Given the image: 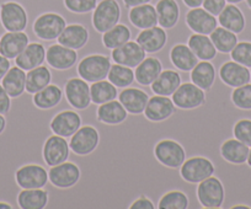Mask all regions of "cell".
<instances>
[{
	"instance_id": "6da1fadb",
	"label": "cell",
	"mask_w": 251,
	"mask_h": 209,
	"mask_svg": "<svg viewBox=\"0 0 251 209\" xmlns=\"http://www.w3.org/2000/svg\"><path fill=\"white\" fill-rule=\"evenodd\" d=\"M111 66V57L105 54H89L76 64V71L78 76L88 81L89 84H93L95 81L107 79Z\"/></svg>"
},
{
	"instance_id": "7a4b0ae2",
	"label": "cell",
	"mask_w": 251,
	"mask_h": 209,
	"mask_svg": "<svg viewBox=\"0 0 251 209\" xmlns=\"http://www.w3.org/2000/svg\"><path fill=\"white\" fill-rule=\"evenodd\" d=\"M216 174V166L208 158L195 155L187 158L180 166V175L188 184L199 185L203 180Z\"/></svg>"
},
{
	"instance_id": "3957f363",
	"label": "cell",
	"mask_w": 251,
	"mask_h": 209,
	"mask_svg": "<svg viewBox=\"0 0 251 209\" xmlns=\"http://www.w3.org/2000/svg\"><path fill=\"white\" fill-rule=\"evenodd\" d=\"M196 194L203 208L219 209L224 204L226 188L223 182L216 175H213L197 185Z\"/></svg>"
},
{
	"instance_id": "277c9868",
	"label": "cell",
	"mask_w": 251,
	"mask_h": 209,
	"mask_svg": "<svg viewBox=\"0 0 251 209\" xmlns=\"http://www.w3.org/2000/svg\"><path fill=\"white\" fill-rule=\"evenodd\" d=\"M154 156L161 165L170 169H180L181 165L187 159L186 149L182 144L170 138L161 139L155 144Z\"/></svg>"
},
{
	"instance_id": "5b68a950",
	"label": "cell",
	"mask_w": 251,
	"mask_h": 209,
	"mask_svg": "<svg viewBox=\"0 0 251 209\" xmlns=\"http://www.w3.org/2000/svg\"><path fill=\"white\" fill-rule=\"evenodd\" d=\"M171 100L177 109L186 111H191L207 103L206 91L195 85L192 81L181 83V85L171 95Z\"/></svg>"
},
{
	"instance_id": "8992f818",
	"label": "cell",
	"mask_w": 251,
	"mask_h": 209,
	"mask_svg": "<svg viewBox=\"0 0 251 209\" xmlns=\"http://www.w3.org/2000/svg\"><path fill=\"white\" fill-rule=\"evenodd\" d=\"M81 177V170L74 162L67 160L62 164L54 165L48 169V179L50 185L55 188H73L79 184Z\"/></svg>"
},
{
	"instance_id": "52a82bcc",
	"label": "cell",
	"mask_w": 251,
	"mask_h": 209,
	"mask_svg": "<svg viewBox=\"0 0 251 209\" xmlns=\"http://www.w3.org/2000/svg\"><path fill=\"white\" fill-rule=\"evenodd\" d=\"M100 144V132L91 124H83L69 138L72 153L80 156H89L98 149Z\"/></svg>"
},
{
	"instance_id": "ba28073f",
	"label": "cell",
	"mask_w": 251,
	"mask_h": 209,
	"mask_svg": "<svg viewBox=\"0 0 251 209\" xmlns=\"http://www.w3.org/2000/svg\"><path fill=\"white\" fill-rule=\"evenodd\" d=\"M121 6L117 0H101L93 11V25L100 33H105L120 23Z\"/></svg>"
},
{
	"instance_id": "9c48e42d",
	"label": "cell",
	"mask_w": 251,
	"mask_h": 209,
	"mask_svg": "<svg viewBox=\"0 0 251 209\" xmlns=\"http://www.w3.org/2000/svg\"><path fill=\"white\" fill-rule=\"evenodd\" d=\"M64 97L75 111L88 110L91 105L90 84L80 76L68 79L64 85Z\"/></svg>"
},
{
	"instance_id": "30bf717a",
	"label": "cell",
	"mask_w": 251,
	"mask_h": 209,
	"mask_svg": "<svg viewBox=\"0 0 251 209\" xmlns=\"http://www.w3.org/2000/svg\"><path fill=\"white\" fill-rule=\"evenodd\" d=\"M15 180L21 189L45 188L50 182L47 169L36 163H28L19 167L15 172Z\"/></svg>"
},
{
	"instance_id": "8fae6325",
	"label": "cell",
	"mask_w": 251,
	"mask_h": 209,
	"mask_svg": "<svg viewBox=\"0 0 251 209\" xmlns=\"http://www.w3.org/2000/svg\"><path fill=\"white\" fill-rule=\"evenodd\" d=\"M67 21L57 13H45L36 19L33 32L38 38L45 41L57 40L66 28Z\"/></svg>"
},
{
	"instance_id": "7c38bea8",
	"label": "cell",
	"mask_w": 251,
	"mask_h": 209,
	"mask_svg": "<svg viewBox=\"0 0 251 209\" xmlns=\"http://www.w3.org/2000/svg\"><path fill=\"white\" fill-rule=\"evenodd\" d=\"M0 21L6 31H25L27 27V13L21 4L5 1L0 5Z\"/></svg>"
},
{
	"instance_id": "4fadbf2b",
	"label": "cell",
	"mask_w": 251,
	"mask_h": 209,
	"mask_svg": "<svg viewBox=\"0 0 251 209\" xmlns=\"http://www.w3.org/2000/svg\"><path fill=\"white\" fill-rule=\"evenodd\" d=\"M177 107L174 105L173 100L169 96L155 95L149 97L148 103H147L146 110H144V117L148 121L155 122V123H161L164 121H168L170 117L178 112Z\"/></svg>"
},
{
	"instance_id": "5bb4252c",
	"label": "cell",
	"mask_w": 251,
	"mask_h": 209,
	"mask_svg": "<svg viewBox=\"0 0 251 209\" xmlns=\"http://www.w3.org/2000/svg\"><path fill=\"white\" fill-rule=\"evenodd\" d=\"M72 150L69 148V139L54 134L50 136L43 144L42 155L48 166L62 164L69 159Z\"/></svg>"
},
{
	"instance_id": "9a60e30c",
	"label": "cell",
	"mask_w": 251,
	"mask_h": 209,
	"mask_svg": "<svg viewBox=\"0 0 251 209\" xmlns=\"http://www.w3.org/2000/svg\"><path fill=\"white\" fill-rule=\"evenodd\" d=\"M83 126V119L80 114L75 110H63L50 119V127L53 134L64 137L69 139L80 127Z\"/></svg>"
},
{
	"instance_id": "2e32d148",
	"label": "cell",
	"mask_w": 251,
	"mask_h": 209,
	"mask_svg": "<svg viewBox=\"0 0 251 209\" xmlns=\"http://www.w3.org/2000/svg\"><path fill=\"white\" fill-rule=\"evenodd\" d=\"M46 62L50 68L67 70L78 64V52L55 42L46 49Z\"/></svg>"
},
{
	"instance_id": "e0dca14e",
	"label": "cell",
	"mask_w": 251,
	"mask_h": 209,
	"mask_svg": "<svg viewBox=\"0 0 251 209\" xmlns=\"http://www.w3.org/2000/svg\"><path fill=\"white\" fill-rule=\"evenodd\" d=\"M146 57L147 52L136 41H128L125 45L111 50V59L113 63L129 67L132 69L136 68Z\"/></svg>"
},
{
	"instance_id": "ac0fdd59",
	"label": "cell",
	"mask_w": 251,
	"mask_h": 209,
	"mask_svg": "<svg viewBox=\"0 0 251 209\" xmlns=\"http://www.w3.org/2000/svg\"><path fill=\"white\" fill-rule=\"evenodd\" d=\"M186 25L192 32L201 33V35H211L214 28L218 27V19L217 16L212 15L202 6L190 9L186 14Z\"/></svg>"
},
{
	"instance_id": "d6986e66",
	"label": "cell",
	"mask_w": 251,
	"mask_h": 209,
	"mask_svg": "<svg viewBox=\"0 0 251 209\" xmlns=\"http://www.w3.org/2000/svg\"><path fill=\"white\" fill-rule=\"evenodd\" d=\"M151 96L141 88H128L120 89L118 90V101L123 105L127 112L133 116H139L146 110L147 103H148Z\"/></svg>"
},
{
	"instance_id": "ffe728a7",
	"label": "cell",
	"mask_w": 251,
	"mask_h": 209,
	"mask_svg": "<svg viewBox=\"0 0 251 209\" xmlns=\"http://www.w3.org/2000/svg\"><path fill=\"white\" fill-rule=\"evenodd\" d=\"M218 76L226 85L235 89L250 83L251 70L248 67L241 66L230 59L222 64L218 70Z\"/></svg>"
},
{
	"instance_id": "44dd1931",
	"label": "cell",
	"mask_w": 251,
	"mask_h": 209,
	"mask_svg": "<svg viewBox=\"0 0 251 209\" xmlns=\"http://www.w3.org/2000/svg\"><path fill=\"white\" fill-rule=\"evenodd\" d=\"M28 43L30 40L25 31H19V32L6 31L0 37V54L10 61H14L27 47Z\"/></svg>"
},
{
	"instance_id": "7402d4cb",
	"label": "cell",
	"mask_w": 251,
	"mask_h": 209,
	"mask_svg": "<svg viewBox=\"0 0 251 209\" xmlns=\"http://www.w3.org/2000/svg\"><path fill=\"white\" fill-rule=\"evenodd\" d=\"M96 118L106 126H120L128 118V112L122 103L116 100L99 105L96 110Z\"/></svg>"
},
{
	"instance_id": "603a6c76",
	"label": "cell",
	"mask_w": 251,
	"mask_h": 209,
	"mask_svg": "<svg viewBox=\"0 0 251 209\" xmlns=\"http://www.w3.org/2000/svg\"><path fill=\"white\" fill-rule=\"evenodd\" d=\"M136 42L141 45L148 54L156 53L163 49L168 42V33L161 26H154V27L141 30L139 35L137 36Z\"/></svg>"
},
{
	"instance_id": "cb8c5ba5",
	"label": "cell",
	"mask_w": 251,
	"mask_h": 209,
	"mask_svg": "<svg viewBox=\"0 0 251 209\" xmlns=\"http://www.w3.org/2000/svg\"><path fill=\"white\" fill-rule=\"evenodd\" d=\"M46 49L42 43L30 42L27 47L14 59V64L20 67L25 71L31 70L38 66H42L46 62Z\"/></svg>"
},
{
	"instance_id": "d4e9b609",
	"label": "cell",
	"mask_w": 251,
	"mask_h": 209,
	"mask_svg": "<svg viewBox=\"0 0 251 209\" xmlns=\"http://www.w3.org/2000/svg\"><path fill=\"white\" fill-rule=\"evenodd\" d=\"M163 64L156 57L148 54L138 66L136 67L134 78L136 81L141 85L151 88L153 81L158 78L159 74L163 71Z\"/></svg>"
},
{
	"instance_id": "484cf974",
	"label": "cell",
	"mask_w": 251,
	"mask_h": 209,
	"mask_svg": "<svg viewBox=\"0 0 251 209\" xmlns=\"http://www.w3.org/2000/svg\"><path fill=\"white\" fill-rule=\"evenodd\" d=\"M181 83H182V79L177 69H163L158 78L153 81L151 89L155 95L170 97L175 93L176 89L181 85Z\"/></svg>"
},
{
	"instance_id": "4316f807",
	"label": "cell",
	"mask_w": 251,
	"mask_h": 209,
	"mask_svg": "<svg viewBox=\"0 0 251 209\" xmlns=\"http://www.w3.org/2000/svg\"><path fill=\"white\" fill-rule=\"evenodd\" d=\"M89 41V31L81 23H71L67 25L63 30L59 37L57 38V42L62 46L72 48V49H80L88 43Z\"/></svg>"
},
{
	"instance_id": "83f0119b",
	"label": "cell",
	"mask_w": 251,
	"mask_h": 209,
	"mask_svg": "<svg viewBox=\"0 0 251 209\" xmlns=\"http://www.w3.org/2000/svg\"><path fill=\"white\" fill-rule=\"evenodd\" d=\"M249 151V146L234 137L224 140L221 145L222 158L231 165H245L248 162Z\"/></svg>"
},
{
	"instance_id": "f1b7e54d",
	"label": "cell",
	"mask_w": 251,
	"mask_h": 209,
	"mask_svg": "<svg viewBox=\"0 0 251 209\" xmlns=\"http://www.w3.org/2000/svg\"><path fill=\"white\" fill-rule=\"evenodd\" d=\"M217 75L218 73L216 70V67L211 61H200L197 66L190 71V78L192 83L204 91H208L213 88Z\"/></svg>"
},
{
	"instance_id": "f546056e",
	"label": "cell",
	"mask_w": 251,
	"mask_h": 209,
	"mask_svg": "<svg viewBox=\"0 0 251 209\" xmlns=\"http://www.w3.org/2000/svg\"><path fill=\"white\" fill-rule=\"evenodd\" d=\"M170 61L180 71H190L197 66L200 59L186 43H177L170 49Z\"/></svg>"
},
{
	"instance_id": "4dcf8cb0",
	"label": "cell",
	"mask_w": 251,
	"mask_h": 209,
	"mask_svg": "<svg viewBox=\"0 0 251 209\" xmlns=\"http://www.w3.org/2000/svg\"><path fill=\"white\" fill-rule=\"evenodd\" d=\"M129 21L139 30L158 26V14L153 4H143L129 9Z\"/></svg>"
},
{
	"instance_id": "1f68e13d",
	"label": "cell",
	"mask_w": 251,
	"mask_h": 209,
	"mask_svg": "<svg viewBox=\"0 0 251 209\" xmlns=\"http://www.w3.org/2000/svg\"><path fill=\"white\" fill-rule=\"evenodd\" d=\"M222 27L239 35L245 28V16L236 4H226L222 13L217 16Z\"/></svg>"
},
{
	"instance_id": "d6a6232c",
	"label": "cell",
	"mask_w": 251,
	"mask_h": 209,
	"mask_svg": "<svg viewBox=\"0 0 251 209\" xmlns=\"http://www.w3.org/2000/svg\"><path fill=\"white\" fill-rule=\"evenodd\" d=\"M0 83L11 98L20 97L26 91V71L14 64Z\"/></svg>"
},
{
	"instance_id": "836d02e7",
	"label": "cell",
	"mask_w": 251,
	"mask_h": 209,
	"mask_svg": "<svg viewBox=\"0 0 251 209\" xmlns=\"http://www.w3.org/2000/svg\"><path fill=\"white\" fill-rule=\"evenodd\" d=\"M187 46L196 54L200 61H212L216 58L218 50L214 47L211 37L208 35H201V33H192L188 37Z\"/></svg>"
},
{
	"instance_id": "e575fe53",
	"label": "cell",
	"mask_w": 251,
	"mask_h": 209,
	"mask_svg": "<svg viewBox=\"0 0 251 209\" xmlns=\"http://www.w3.org/2000/svg\"><path fill=\"white\" fill-rule=\"evenodd\" d=\"M64 96V91L57 84H50L38 93H33L32 101L37 109L40 110H50L62 102Z\"/></svg>"
},
{
	"instance_id": "d590c367",
	"label": "cell",
	"mask_w": 251,
	"mask_h": 209,
	"mask_svg": "<svg viewBox=\"0 0 251 209\" xmlns=\"http://www.w3.org/2000/svg\"><path fill=\"white\" fill-rule=\"evenodd\" d=\"M155 9L159 26L169 30L177 25L180 19V8L176 0H159L155 4Z\"/></svg>"
},
{
	"instance_id": "8d00e7d4",
	"label": "cell",
	"mask_w": 251,
	"mask_h": 209,
	"mask_svg": "<svg viewBox=\"0 0 251 209\" xmlns=\"http://www.w3.org/2000/svg\"><path fill=\"white\" fill-rule=\"evenodd\" d=\"M48 199V192L43 188H23L18 194V204L21 209H45L47 208Z\"/></svg>"
},
{
	"instance_id": "74e56055",
	"label": "cell",
	"mask_w": 251,
	"mask_h": 209,
	"mask_svg": "<svg viewBox=\"0 0 251 209\" xmlns=\"http://www.w3.org/2000/svg\"><path fill=\"white\" fill-rule=\"evenodd\" d=\"M52 83V73L48 66H38L26 73V93H36Z\"/></svg>"
},
{
	"instance_id": "f35d334b",
	"label": "cell",
	"mask_w": 251,
	"mask_h": 209,
	"mask_svg": "<svg viewBox=\"0 0 251 209\" xmlns=\"http://www.w3.org/2000/svg\"><path fill=\"white\" fill-rule=\"evenodd\" d=\"M91 102L94 105H102L118 97V89L108 80H100L90 84Z\"/></svg>"
},
{
	"instance_id": "ab89813d",
	"label": "cell",
	"mask_w": 251,
	"mask_h": 209,
	"mask_svg": "<svg viewBox=\"0 0 251 209\" xmlns=\"http://www.w3.org/2000/svg\"><path fill=\"white\" fill-rule=\"evenodd\" d=\"M214 47L221 53H230L236 45H238V36L236 33L226 30V28L218 26L214 28L213 32L209 35Z\"/></svg>"
},
{
	"instance_id": "60d3db41",
	"label": "cell",
	"mask_w": 251,
	"mask_h": 209,
	"mask_svg": "<svg viewBox=\"0 0 251 209\" xmlns=\"http://www.w3.org/2000/svg\"><path fill=\"white\" fill-rule=\"evenodd\" d=\"M131 30L126 25H123V23H118L112 28L102 33V42L106 48L112 50L115 48L120 47V46L125 45L126 42L131 41Z\"/></svg>"
},
{
	"instance_id": "b9f144b4",
	"label": "cell",
	"mask_w": 251,
	"mask_h": 209,
	"mask_svg": "<svg viewBox=\"0 0 251 209\" xmlns=\"http://www.w3.org/2000/svg\"><path fill=\"white\" fill-rule=\"evenodd\" d=\"M107 80L111 81L117 89H125L131 86L133 81L136 80V78H134L133 69L115 63L111 66Z\"/></svg>"
},
{
	"instance_id": "7bdbcfd3",
	"label": "cell",
	"mask_w": 251,
	"mask_h": 209,
	"mask_svg": "<svg viewBox=\"0 0 251 209\" xmlns=\"http://www.w3.org/2000/svg\"><path fill=\"white\" fill-rule=\"evenodd\" d=\"M188 206H190L188 196L181 189L166 191L158 202L159 209H188Z\"/></svg>"
},
{
	"instance_id": "ee69618b",
	"label": "cell",
	"mask_w": 251,
	"mask_h": 209,
	"mask_svg": "<svg viewBox=\"0 0 251 209\" xmlns=\"http://www.w3.org/2000/svg\"><path fill=\"white\" fill-rule=\"evenodd\" d=\"M231 61L251 69V42L239 41L238 45L230 52Z\"/></svg>"
},
{
	"instance_id": "f6af8a7d",
	"label": "cell",
	"mask_w": 251,
	"mask_h": 209,
	"mask_svg": "<svg viewBox=\"0 0 251 209\" xmlns=\"http://www.w3.org/2000/svg\"><path fill=\"white\" fill-rule=\"evenodd\" d=\"M234 106L240 110H251V84H245L231 91Z\"/></svg>"
},
{
	"instance_id": "bcb514c9",
	"label": "cell",
	"mask_w": 251,
	"mask_h": 209,
	"mask_svg": "<svg viewBox=\"0 0 251 209\" xmlns=\"http://www.w3.org/2000/svg\"><path fill=\"white\" fill-rule=\"evenodd\" d=\"M234 138L240 140L241 143L246 144L250 148L251 146V119L241 118L235 122L233 127Z\"/></svg>"
},
{
	"instance_id": "7dc6e473",
	"label": "cell",
	"mask_w": 251,
	"mask_h": 209,
	"mask_svg": "<svg viewBox=\"0 0 251 209\" xmlns=\"http://www.w3.org/2000/svg\"><path fill=\"white\" fill-rule=\"evenodd\" d=\"M98 3V0H64L67 9L76 14L93 13Z\"/></svg>"
},
{
	"instance_id": "c3c4849f",
	"label": "cell",
	"mask_w": 251,
	"mask_h": 209,
	"mask_svg": "<svg viewBox=\"0 0 251 209\" xmlns=\"http://www.w3.org/2000/svg\"><path fill=\"white\" fill-rule=\"evenodd\" d=\"M226 0H203L202 8L211 13L212 15L218 16L226 5Z\"/></svg>"
},
{
	"instance_id": "681fc988",
	"label": "cell",
	"mask_w": 251,
	"mask_h": 209,
	"mask_svg": "<svg viewBox=\"0 0 251 209\" xmlns=\"http://www.w3.org/2000/svg\"><path fill=\"white\" fill-rule=\"evenodd\" d=\"M11 106H13V98L9 96L0 83V115L8 116L11 111Z\"/></svg>"
},
{
	"instance_id": "f907efd6",
	"label": "cell",
	"mask_w": 251,
	"mask_h": 209,
	"mask_svg": "<svg viewBox=\"0 0 251 209\" xmlns=\"http://www.w3.org/2000/svg\"><path fill=\"white\" fill-rule=\"evenodd\" d=\"M158 208L156 204L151 201L146 194H142L138 198L134 199L129 206V209H155Z\"/></svg>"
},
{
	"instance_id": "816d5d0a",
	"label": "cell",
	"mask_w": 251,
	"mask_h": 209,
	"mask_svg": "<svg viewBox=\"0 0 251 209\" xmlns=\"http://www.w3.org/2000/svg\"><path fill=\"white\" fill-rule=\"evenodd\" d=\"M13 63L14 61H10V59H8L6 57L0 54V81L3 80V78L5 76V74L8 73L9 69L11 68Z\"/></svg>"
},
{
	"instance_id": "f5cc1de1",
	"label": "cell",
	"mask_w": 251,
	"mask_h": 209,
	"mask_svg": "<svg viewBox=\"0 0 251 209\" xmlns=\"http://www.w3.org/2000/svg\"><path fill=\"white\" fill-rule=\"evenodd\" d=\"M126 4V6L128 9L134 8V6H138V5H143V4H148L151 3V0H123Z\"/></svg>"
},
{
	"instance_id": "db71d44e",
	"label": "cell",
	"mask_w": 251,
	"mask_h": 209,
	"mask_svg": "<svg viewBox=\"0 0 251 209\" xmlns=\"http://www.w3.org/2000/svg\"><path fill=\"white\" fill-rule=\"evenodd\" d=\"M183 3L187 8L194 9V8H199V6H202L203 4V0H183Z\"/></svg>"
},
{
	"instance_id": "11a10c76",
	"label": "cell",
	"mask_w": 251,
	"mask_h": 209,
	"mask_svg": "<svg viewBox=\"0 0 251 209\" xmlns=\"http://www.w3.org/2000/svg\"><path fill=\"white\" fill-rule=\"evenodd\" d=\"M6 126H8V121H6V117L4 115H0V136L5 132Z\"/></svg>"
},
{
	"instance_id": "9f6ffc18",
	"label": "cell",
	"mask_w": 251,
	"mask_h": 209,
	"mask_svg": "<svg viewBox=\"0 0 251 209\" xmlns=\"http://www.w3.org/2000/svg\"><path fill=\"white\" fill-rule=\"evenodd\" d=\"M0 209H14V208L10 203H8V202L0 201Z\"/></svg>"
},
{
	"instance_id": "6f0895ef",
	"label": "cell",
	"mask_w": 251,
	"mask_h": 209,
	"mask_svg": "<svg viewBox=\"0 0 251 209\" xmlns=\"http://www.w3.org/2000/svg\"><path fill=\"white\" fill-rule=\"evenodd\" d=\"M241 1H244V0H226V3L228 4H239L241 3Z\"/></svg>"
},
{
	"instance_id": "680465c9",
	"label": "cell",
	"mask_w": 251,
	"mask_h": 209,
	"mask_svg": "<svg viewBox=\"0 0 251 209\" xmlns=\"http://www.w3.org/2000/svg\"><path fill=\"white\" fill-rule=\"evenodd\" d=\"M246 164L249 165V166L251 167V146H250V151H249V156H248V162H246Z\"/></svg>"
},
{
	"instance_id": "91938a15",
	"label": "cell",
	"mask_w": 251,
	"mask_h": 209,
	"mask_svg": "<svg viewBox=\"0 0 251 209\" xmlns=\"http://www.w3.org/2000/svg\"><path fill=\"white\" fill-rule=\"evenodd\" d=\"M245 3L248 4V6H249V8L251 9V0H245Z\"/></svg>"
}]
</instances>
